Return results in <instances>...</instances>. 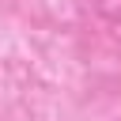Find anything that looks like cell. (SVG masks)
<instances>
[{"mask_svg": "<svg viewBox=\"0 0 121 121\" xmlns=\"http://www.w3.org/2000/svg\"><path fill=\"white\" fill-rule=\"evenodd\" d=\"M91 8H95L110 26H121V0H91Z\"/></svg>", "mask_w": 121, "mask_h": 121, "instance_id": "cell-1", "label": "cell"}, {"mask_svg": "<svg viewBox=\"0 0 121 121\" xmlns=\"http://www.w3.org/2000/svg\"><path fill=\"white\" fill-rule=\"evenodd\" d=\"M117 121H121V117H117Z\"/></svg>", "mask_w": 121, "mask_h": 121, "instance_id": "cell-2", "label": "cell"}]
</instances>
